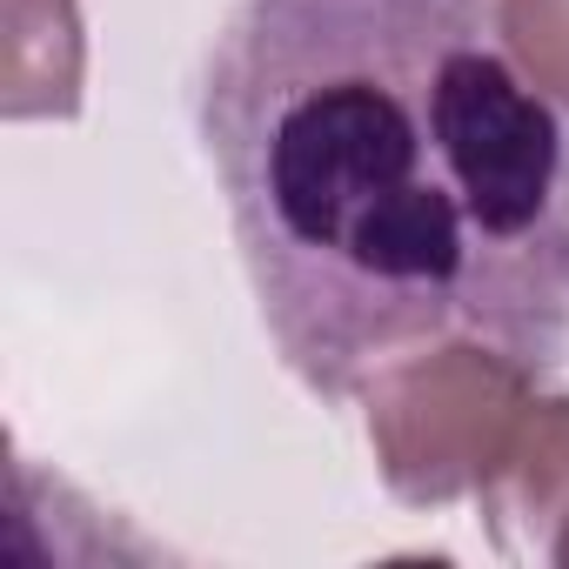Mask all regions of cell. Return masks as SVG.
<instances>
[{
    "label": "cell",
    "mask_w": 569,
    "mask_h": 569,
    "mask_svg": "<svg viewBox=\"0 0 569 569\" xmlns=\"http://www.w3.org/2000/svg\"><path fill=\"white\" fill-rule=\"evenodd\" d=\"M194 121L261 322L322 402L456 336L569 362V108L502 0H234Z\"/></svg>",
    "instance_id": "obj_1"
},
{
    "label": "cell",
    "mask_w": 569,
    "mask_h": 569,
    "mask_svg": "<svg viewBox=\"0 0 569 569\" xmlns=\"http://www.w3.org/2000/svg\"><path fill=\"white\" fill-rule=\"evenodd\" d=\"M536 382L542 376L469 336L402 356L369 382V442L382 482L409 509H442L456 496H476L502 442L516 436L522 409L536 402Z\"/></svg>",
    "instance_id": "obj_2"
},
{
    "label": "cell",
    "mask_w": 569,
    "mask_h": 569,
    "mask_svg": "<svg viewBox=\"0 0 569 569\" xmlns=\"http://www.w3.org/2000/svg\"><path fill=\"white\" fill-rule=\"evenodd\" d=\"M489 542L516 562H556L569 536V396H536L476 489Z\"/></svg>",
    "instance_id": "obj_3"
},
{
    "label": "cell",
    "mask_w": 569,
    "mask_h": 569,
    "mask_svg": "<svg viewBox=\"0 0 569 569\" xmlns=\"http://www.w3.org/2000/svg\"><path fill=\"white\" fill-rule=\"evenodd\" d=\"M14 121L81 108V21L74 0H8V94Z\"/></svg>",
    "instance_id": "obj_4"
},
{
    "label": "cell",
    "mask_w": 569,
    "mask_h": 569,
    "mask_svg": "<svg viewBox=\"0 0 569 569\" xmlns=\"http://www.w3.org/2000/svg\"><path fill=\"white\" fill-rule=\"evenodd\" d=\"M502 34L522 68L569 108V0H502Z\"/></svg>",
    "instance_id": "obj_5"
},
{
    "label": "cell",
    "mask_w": 569,
    "mask_h": 569,
    "mask_svg": "<svg viewBox=\"0 0 569 569\" xmlns=\"http://www.w3.org/2000/svg\"><path fill=\"white\" fill-rule=\"evenodd\" d=\"M556 562H569V536H562V542H556Z\"/></svg>",
    "instance_id": "obj_6"
}]
</instances>
